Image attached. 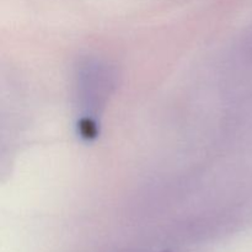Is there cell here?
<instances>
[{"label":"cell","mask_w":252,"mask_h":252,"mask_svg":"<svg viewBox=\"0 0 252 252\" xmlns=\"http://www.w3.org/2000/svg\"><path fill=\"white\" fill-rule=\"evenodd\" d=\"M112 85L110 70L100 63H88L78 75V100L85 116H93L102 105Z\"/></svg>","instance_id":"obj_1"}]
</instances>
